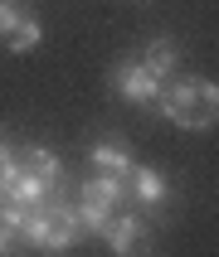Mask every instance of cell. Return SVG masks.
<instances>
[{"mask_svg":"<svg viewBox=\"0 0 219 257\" xmlns=\"http://www.w3.org/2000/svg\"><path fill=\"white\" fill-rule=\"evenodd\" d=\"M141 68L156 78V83H166V78H175V68H180V49H175V39H151L146 44V54H141Z\"/></svg>","mask_w":219,"mask_h":257,"instance_id":"cell-7","label":"cell"},{"mask_svg":"<svg viewBox=\"0 0 219 257\" xmlns=\"http://www.w3.org/2000/svg\"><path fill=\"white\" fill-rule=\"evenodd\" d=\"M151 107L180 131H209L219 116V87L209 78H166L156 87Z\"/></svg>","mask_w":219,"mask_h":257,"instance_id":"cell-1","label":"cell"},{"mask_svg":"<svg viewBox=\"0 0 219 257\" xmlns=\"http://www.w3.org/2000/svg\"><path fill=\"white\" fill-rule=\"evenodd\" d=\"M127 180H131V199L141 204V209H161V204L171 199V185H166V175L151 170V165H131Z\"/></svg>","mask_w":219,"mask_h":257,"instance_id":"cell-5","label":"cell"},{"mask_svg":"<svg viewBox=\"0 0 219 257\" xmlns=\"http://www.w3.org/2000/svg\"><path fill=\"white\" fill-rule=\"evenodd\" d=\"M102 243L112 247V257H146L151 252V223L141 214H112V223L102 228Z\"/></svg>","mask_w":219,"mask_h":257,"instance_id":"cell-2","label":"cell"},{"mask_svg":"<svg viewBox=\"0 0 219 257\" xmlns=\"http://www.w3.org/2000/svg\"><path fill=\"white\" fill-rule=\"evenodd\" d=\"M20 15H25V5H20V0H0V39L15 29V20H20Z\"/></svg>","mask_w":219,"mask_h":257,"instance_id":"cell-11","label":"cell"},{"mask_svg":"<svg viewBox=\"0 0 219 257\" xmlns=\"http://www.w3.org/2000/svg\"><path fill=\"white\" fill-rule=\"evenodd\" d=\"M78 194H93V199H102V204H122L127 199V185H122V175H93V180H83V189H78Z\"/></svg>","mask_w":219,"mask_h":257,"instance_id":"cell-10","label":"cell"},{"mask_svg":"<svg viewBox=\"0 0 219 257\" xmlns=\"http://www.w3.org/2000/svg\"><path fill=\"white\" fill-rule=\"evenodd\" d=\"M10 156H15V146H10V141H0V165H5Z\"/></svg>","mask_w":219,"mask_h":257,"instance_id":"cell-13","label":"cell"},{"mask_svg":"<svg viewBox=\"0 0 219 257\" xmlns=\"http://www.w3.org/2000/svg\"><path fill=\"white\" fill-rule=\"evenodd\" d=\"M0 199H5V185H0Z\"/></svg>","mask_w":219,"mask_h":257,"instance_id":"cell-14","label":"cell"},{"mask_svg":"<svg viewBox=\"0 0 219 257\" xmlns=\"http://www.w3.org/2000/svg\"><path fill=\"white\" fill-rule=\"evenodd\" d=\"M107 87H112L127 107H151L161 83L141 68V58H122V63H112V73H107Z\"/></svg>","mask_w":219,"mask_h":257,"instance_id":"cell-3","label":"cell"},{"mask_svg":"<svg viewBox=\"0 0 219 257\" xmlns=\"http://www.w3.org/2000/svg\"><path fill=\"white\" fill-rule=\"evenodd\" d=\"M73 209H78V223H83V233H98L102 238V228H107V223H112V204H102V199H93V194H78V199H73Z\"/></svg>","mask_w":219,"mask_h":257,"instance_id":"cell-9","label":"cell"},{"mask_svg":"<svg viewBox=\"0 0 219 257\" xmlns=\"http://www.w3.org/2000/svg\"><path fill=\"white\" fill-rule=\"evenodd\" d=\"M20 252H25V243H20V233L0 223V257H20Z\"/></svg>","mask_w":219,"mask_h":257,"instance_id":"cell-12","label":"cell"},{"mask_svg":"<svg viewBox=\"0 0 219 257\" xmlns=\"http://www.w3.org/2000/svg\"><path fill=\"white\" fill-rule=\"evenodd\" d=\"M88 160H93L102 175H122V180H127V170L136 165V160H131V141H122V136H102V141H93V146H88Z\"/></svg>","mask_w":219,"mask_h":257,"instance_id":"cell-4","label":"cell"},{"mask_svg":"<svg viewBox=\"0 0 219 257\" xmlns=\"http://www.w3.org/2000/svg\"><path fill=\"white\" fill-rule=\"evenodd\" d=\"M15 160H20V170L34 175V180H44V185H54L63 180V160L49 151V146H25V151H15Z\"/></svg>","mask_w":219,"mask_h":257,"instance_id":"cell-6","label":"cell"},{"mask_svg":"<svg viewBox=\"0 0 219 257\" xmlns=\"http://www.w3.org/2000/svg\"><path fill=\"white\" fill-rule=\"evenodd\" d=\"M39 44H44V25H39V20H34V15L25 10L20 20H15V29L5 34V49H10V54H34Z\"/></svg>","mask_w":219,"mask_h":257,"instance_id":"cell-8","label":"cell"}]
</instances>
